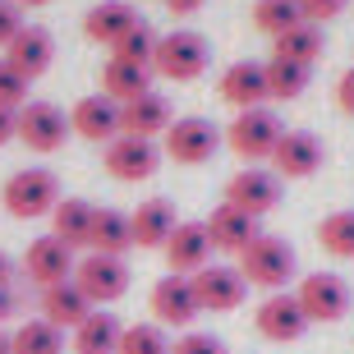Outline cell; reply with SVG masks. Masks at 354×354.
<instances>
[{
  "label": "cell",
  "mask_w": 354,
  "mask_h": 354,
  "mask_svg": "<svg viewBox=\"0 0 354 354\" xmlns=\"http://www.w3.org/2000/svg\"><path fill=\"white\" fill-rule=\"evenodd\" d=\"M19 10H37V5H51V0H14Z\"/></svg>",
  "instance_id": "obj_46"
},
{
  "label": "cell",
  "mask_w": 354,
  "mask_h": 354,
  "mask_svg": "<svg viewBox=\"0 0 354 354\" xmlns=\"http://www.w3.org/2000/svg\"><path fill=\"white\" fill-rule=\"evenodd\" d=\"M225 203L249 212V216H267L281 203V175L267 171V166H244V171H235L230 184H225Z\"/></svg>",
  "instance_id": "obj_13"
},
{
  "label": "cell",
  "mask_w": 354,
  "mask_h": 354,
  "mask_svg": "<svg viewBox=\"0 0 354 354\" xmlns=\"http://www.w3.org/2000/svg\"><path fill=\"white\" fill-rule=\"evenodd\" d=\"M0 203H5V212L19 216V221L51 216L55 203H60V180H55V171H46V166H24V171H14L10 180H5Z\"/></svg>",
  "instance_id": "obj_1"
},
{
  "label": "cell",
  "mask_w": 354,
  "mask_h": 354,
  "mask_svg": "<svg viewBox=\"0 0 354 354\" xmlns=\"http://www.w3.org/2000/svg\"><path fill=\"white\" fill-rule=\"evenodd\" d=\"M281 133H286V129H281V120H276L272 106H253V111H239V115L230 120L225 143H230L235 157H244L253 166V161H272Z\"/></svg>",
  "instance_id": "obj_4"
},
{
  "label": "cell",
  "mask_w": 354,
  "mask_h": 354,
  "mask_svg": "<svg viewBox=\"0 0 354 354\" xmlns=\"http://www.w3.org/2000/svg\"><path fill=\"white\" fill-rule=\"evenodd\" d=\"M194 281V295H198V308L203 313H235L244 295H249V281L239 276V267H225V263H207Z\"/></svg>",
  "instance_id": "obj_11"
},
{
  "label": "cell",
  "mask_w": 354,
  "mask_h": 354,
  "mask_svg": "<svg viewBox=\"0 0 354 354\" xmlns=\"http://www.w3.org/2000/svg\"><path fill=\"white\" fill-rule=\"evenodd\" d=\"M92 216H97V207H92L88 198H60L51 212V235L65 239L69 249H88Z\"/></svg>",
  "instance_id": "obj_27"
},
{
  "label": "cell",
  "mask_w": 354,
  "mask_h": 354,
  "mask_svg": "<svg viewBox=\"0 0 354 354\" xmlns=\"http://www.w3.org/2000/svg\"><path fill=\"white\" fill-rule=\"evenodd\" d=\"M295 299H299V308L308 313V322H341L345 313H350V286H345V276L336 272H313L304 276L299 290H295Z\"/></svg>",
  "instance_id": "obj_8"
},
{
  "label": "cell",
  "mask_w": 354,
  "mask_h": 354,
  "mask_svg": "<svg viewBox=\"0 0 354 354\" xmlns=\"http://www.w3.org/2000/svg\"><path fill=\"white\" fill-rule=\"evenodd\" d=\"M69 129L88 138V143H111L120 138V102H111L106 92H88L69 111Z\"/></svg>",
  "instance_id": "obj_16"
},
{
  "label": "cell",
  "mask_w": 354,
  "mask_h": 354,
  "mask_svg": "<svg viewBox=\"0 0 354 354\" xmlns=\"http://www.w3.org/2000/svg\"><path fill=\"white\" fill-rule=\"evenodd\" d=\"M175 207L166 198H147L129 212V230H133V249H166V239L175 235Z\"/></svg>",
  "instance_id": "obj_22"
},
{
  "label": "cell",
  "mask_w": 354,
  "mask_h": 354,
  "mask_svg": "<svg viewBox=\"0 0 354 354\" xmlns=\"http://www.w3.org/2000/svg\"><path fill=\"white\" fill-rule=\"evenodd\" d=\"M152 317H157V327H189L203 308H198V295H194V281L189 276H161L157 286H152Z\"/></svg>",
  "instance_id": "obj_15"
},
{
  "label": "cell",
  "mask_w": 354,
  "mask_h": 354,
  "mask_svg": "<svg viewBox=\"0 0 354 354\" xmlns=\"http://www.w3.org/2000/svg\"><path fill=\"white\" fill-rule=\"evenodd\" d=\"M115 354H171V336L157 322H133V327H124Z\"/></svg>",
  "instance_id": "obj_34"
},
{
  "label": "cell",
  "mask_w": 354,
  "mask_h": 354,
  "mask_svg": "<svg viewBox=\"0 0 354 354\" xmlns=\"http://www.w3.org/2000/svg\"><path fill=\"white\" fill-rule=\"evenodd\" d=\"M253 327H258V336H263V341L290 345V341H299V336L313 327V322H308V313L299 308V299H295L290 290H276V295H267V299L258 304Z\"/></svg>",
  "instance_id": "obj_10"
},
{
  "label": "cell",
  "mask_w": 354,
  "mask_h": 354,
  "mask_svg": "<svg viewBox=\"0 0 354 354\" xmlns=\"http://www.w3.org/2000/svg\"><path fill=\"white\" fill-rule=\"evenodd\" d=\"M10 138H19V111L0 106V147L10 143Z\"/></svg>",
  "instance_id": "obj_41"
},
{
  "label": "cell",
  "mask_w": 354,
  "mask_h": 354,
  "mask_svg": "<svg viewBox=\"0 0 354 354\" xmlns=\"http://www.w3.org/2000/svg\"><path fill=\"white\" fill-rule=\"evenodd\" d=\"M5 60H10V65L19 69L28 83L41 79V74L51 69V60H55V37H51V28L24 24V28H19V37L5 46Z\"/></svg>",
  "instance_id": "obj_17"
},
{
  "label": "cell",
  "mask_w": 354,
  "mask_h": 354,
  "mask_svg": "<svg viewBox=\"0 0 354 354\" xmlns=\"http://www.w3.org/2000/svg\"><path fill=\"white\" fill-rule=\"evenodd\" d=\"M88 249L92 253H111V258H124L133 249V230H129V216L115 207H97L92 216V235H88Z\"/></svg>",
  "instance_id": "obj_28"
},
{
  "label": "cell",
  "mask_w": 354,
  "mask_h": 354,
  "mask_svg": "<svg viewBox=\"0 0 354 354\" xmlns=\"http://www.w3.org/2000/svg\"><path fill=\"white\" fill-rule=\"evenodd\" d=\"M322 46H327V37H322L317 24H299V28H290L286 37H276V55L281 60H295V65H308V69L322 60Z\"/></svg>",
  "instance_id": "obj_29"
},
{
  "label": "cell",
  "mask_w": 354,
  "mask_h": 354,
  "mask_svg": "<svg viewBox=\"0 0 354 354\" xmlns=\"http://www.w3.org/2000/svg\"><path fill=\"white\" fill-rule=\"evenodd\" d=\"M207 239H212V249L216 253H244L253 244V239L263 235V230H258V216H249V212H239V207H230V203H221V207L212 212L207 221Z\"/></svg>",
  "instance_id": "obj_19"
},
{
  "label": "cell",
  "mask_w": 354,
  "mask_h": 354,
  "mask_svg": "<svg viewBox=\"0 0 354 354\" xmlns=\"http://www.w3.org/2000/svg\"><path fill=\"white\" fill-rule=\"evenodd\" d=\"M308 79H313L308 65H295V60H281V55L267 60V92H272V102H295V97H304V92H308Z\"/></svg>",
  "instance_id": "obj_30"
},
{
  "label": "cell",
  "mask_w": 354,
  "mask_h": 354,
  "mask_svg": "<svg viewBox=\"0 0 354 354\" xmlns=\"http://www.w3.org/2000/svg\"><path fill=\"white\" fill-rule=\"evenodd\" d=\"M133 24H138V10L124 5V0H102V5H92V10L83 14V32H88L97 46H111V51L120 46V37H124Z\"/></svg>",
  "instance_id": "obj_23"
},
{
  "label": "cell",
  "mask_w": 354,
  "mask_h": 354,
  "mask_svg": "<svg viewBox=\"0 0 354 354\" xmlns=\"http://www.w3.org/2000/svg\"><path fill=\"white\" fill-rule=\"evenodd\" d=\"M0 354H14V341H10V331L0 327Z\"/></svg>",
  "instance_id": "obj_45"
},
{
  "label": "cell",
  "mask_w": 354,
  "mask_h": 354,
  "mask_svg": "<svg viewBox=\"0 0 354 354\" xmlns=\"http://www.w3.org/2000/svg\"><path fill=\"white\" fill-rule=\"evenodd\" d=\"M171 354H225V341L212 331H184L180 341H171Z\"/></svg>",
  "instance_id": "obj_37"
},
{
  "label": "cell",
  "mask_w": 354,
  "mask_h": 354,
  "mask_svg": "<svg viewBox=\"0 0 354 354\" xmlns=\"http://www.w3.org/2000/svg\"><path fill=\"white\" fill-rule=\"evenodd\" d=\"M203 5H207V0H166V10H171V14H180V19H189V14H198Z\"/></svg>",
  "instance_id": "obj_43"
},
{
  "label": "cell",
  "mask_w": 354,
  "mask_h": 354,
  "mask_svg": "<svg viewBox=\"0 0 354 354\" xmlns=\"http://www.w3.org/2000/svg\"><path fill=\"white\" fill-rule=\"evenodd\" d=\"M317 244L331 258H354V207H341L317 221Z\"/></svg>",
  "instance_id": "obj_33"
},
{
  "label": "cell",
  "mask_w": 354,
  "mask_h": 354,
  "mask_svg": "<svg viewBox=\"0 0 354 354\" xmlns=\"http://www.w3.org/2000/svg\"><path fill=\"white\" fill-rule=\"evenodd\" d=\"M120 336H124V322L115 313H106V308H92L74 327V354H115Z\"/></svg>",
  "instance_id": "obj_25"
},
{
  "label": "cell",
  "mask_w": 354,
  "mask_h": 354,
  "mask_svg": "<svg viewBox=\"0 0 354 354\" xmlns=\"http://www.w3.org/2000/svg\"><path fill=\"white\" fill-rule=\"evenodd\" d=\"M10 276H14V263H10V253L0 249V286H10Z\"/></svg>",
  "instance_id": "obj_44"
},
{
  "label": "cell",
  "mask_w": 354,
  "mask_h": 354,
  "mask_svg": "<svg viewBox=\"0 0 354 354\" xmlns=\"http://www.w3.org/2000/svg\"><path fill=\"white\" fill-rule=\"evenodd\" d=\"M74 267H79L74 249H69L65 239H55V235L32 239L28 253H24V276L37 290H51V286H60V281H74Z\"/></svg>",
  "instance_id": "obj_12"
},
{
  "label": "cell",
  "mask_w": 354,
  "mask_h": 354,
  "mask_svg": "<svg viewBox=\"0 0 354 354\" xmlns=\"http://www.w3.org/2000/svg\"><path fill=\"white\" fill-rule=\"evenodd\" d=\"M102 92L120 106L143 97V92H152V65H133V60H115L111 55L102 69Z\"/></svg>",
  "instance_id": "obj_26"
},
{
  "label": "cell",
  "mask_w": 354,
  "mask_h": 354,
  "mask_svg": "<svg viewBox=\"0 0 354 354\" xmlns=\"http://www.w3.org/2000/svg\"><path fill=\"white\" fill-rule=\"evenodd\" d=\"M171 124H175V115H171V102L161 92H143V97L120 106V133H133V138H152L157 143Z\"/></svg>",
  "instance_id": "obj_20"
},
{
  "label": "cell",
  "mask_w": 354,
  "mask_h": 354,
  "mask_svg": "<svg viewBox=\"0 0 354 354\" xmlns=\"http://www.w3.org/2000/svg\"><path fill=\"white\" fill-rule=\"evenodd\" d=\"M304 14H299V0H258L253 5V28L267 32V37H286L290 28H299Z\"/></svg>",
  "instance_id": "obj_32"
},
{
  "label": "cell",
  "mask_w": 354,
  "mask_h": 354,
  "mask_svg": "<svg viewBox=\"0 0 354 354\" xmlns=\"http://www.w3.org/2000/svg\"><path fill=\"white\" fill-rule=\"evenodd\" d=\"M221 102H230L235 111L267 106L272 102V92H267V65H258V60H235V65L221 74Z\"/></svg>",
  "instance_id": "obj_21"
},
{
  "label": "cell",
  "mask_w": 354,
  "mask_h": 354,
  "mask_svg": "<svg viewBox=\"0 0 354 354\" xmlns=\"http://www.w3.org/2000/svg\"><path fill=\"white\" fill-rule=\"evenodd\" d=\"M336 106H341L345 115L354 120V69H345L341 83H336Z\"/></svg>",
  "instance_id": "obj_40"
},
{
  "label": "cell",
  "mask_w": 354,
  "mask_h": 354,
  "mask_svg": "<svg viewBox=\"0 0 354 354\" xmlns=\"http://www.w3.org/2000/svg\"><path fill=\"white\" fill-rule=\"evenodd\" d=\"M92 313V299L83 295L74 281H60V286H51V290H41V317L51 322V327H60V331H74L83 322V317Z\"/></svg>",
  "instance_id": "obj_24"
},
{
  "label": "cell",
  "mask_w": 354,
  "mask_h": 354,
  "mask_svg": "<svg viewBox=\"0 0 354 354\" xmlns=\"http://www.w3.org/2000/svg\"><path fill=\"white\" fill-rule=\"evenodd\" d=\"M74 286L92 299V308H102L129 290V267H124V258H111V253H88L74 267Z\"/></svg>",
  "instance_id": "obj_9"
},
{
  "label": "cell",
  "mask_w": 354,
  "mask_h": 354,
  "mask_svg": "<svg viewBox=\"0 0 354 354\" xmlns=\"http://www.w3.org/2000/svg\"><path fill=\"white\" fill-rule=\"evenodd\" d=\"M10 341H14V354H65V331L51 327L46 317H28Z\"/></svg>",
  "instance_id": "obj_31"
},
{
  "label": "cell",
  "mask_w": 354,
  "mask_h": 354,
  "mask_svg": "<svg viewBox=\"0 0 354 354\" xmlns=\"http://www.w3.org/2000/svg\"><path fill=\"white\" fill-rule=\"evenodd\" d=\"M166 267L175 276H198L203 267L212 263V239H207V225L203 221H180L175 235L166 239Z\"/></svg>",
  "instance_id": "obj_18"
},
{
  "label": "cell",
  "mask_w": 354,
  "mask_h": 354,
  "mask_svg": "<svg viewBox=\"0 0 354 354\" xmlns=\"http://www.w3.org/2000/svg\"><path fill=\"white\" fill-rule=\"evenodd\" d=\"M216 147H221V129L203 115H184L161 133V157H171L175 166H203L216 157Z\"/></svg>",
  "instance_id": "obj_5"
},
{
  "label": "cell",
  "mask_w": 354,
  "mask_h": 354,
  "mask_svg": "<svg viewBox=\"0 0 354 354\" xmlns=\"http://www.w3.org/2000/svg\"><path fill=\"white\" fill-rule=\"evenodd\" d=\"M14 313H19V295H14V286H0V322H10Z\"/></svg>",
  "instance_id": "obj_42"
},
{
  "label": "cell",
  "mask_w": 354,
  "mask_h": 354,
  "mask_svg": "<svg viewBox=\"0 0 354 354\" xmlns=\"http://www.w3.org/2000/svg\"><path fill=\"white\" fill-rule=\"evenodd\" d=\"M19 28H24V10L14 0H0V46H10L19 37Z\"/></svg>",
  "instance_id": "obj_39"
},
{
  "label": "cell",
  "mask_w": 354,
  "mask_h": 354,
  "mask_svg": "<svg viewBox=\"0 0 354 354\" xmlns=\"http://www.w3.org/2000/svg\"><path fill=\"white\" fill-rule=\"evenodd\" d=\"M207 65H212V46H207L203 32H194V28L166 32V37L157 41V55H152V74H161V79H171V83L203 79Z\"/></svg>",
  "instance_id": "obj_2"
},
{
  "label": "cell",
  "mask_w": 354,
  "mask_h": 354,
  "mask_svg": "<svg viewBox=\"0 0 354 354\" xmlns=\"http://www.w3.org/2000/svg\"><path fill=\"white\" fill-rule=\"evenodd\" d=\"M69 115L60 111L55 102H28L19 106V143L28 147V152H60L69 138Z\"/></svg>",
  "instance_id": "obj_7"
},
{
  "label": "cell",
  "mask_w": 354,
  "mask_h": 354,
  "mask_svg": "<svg viewBox=\"0 0 354 354\" xmlns=\"http://www.w3.org/2000/svg\"><path fill=\"white\" fill-rule=\"evenodd\" d=\"M322 143H317V133L308 129H286L281 133V143H276L272 152V171L281 175V180H308V175L322 171Z\"/></svg>",
  "instance_id": "obj_14"
},
{
  "label": "cell",
  "mask_w": 354,
  "mask_h": 354,
  "mask_svg": "<svg viewBox=\"0 0 354 354\" xmlns=\"http://www.w3.org/2000/svg\"><path fill=\"white\" fill-rule=\"evenodd\" d=\"M295 249H290L281 235H258L249 244V249L239 253V276L249 281V286L267 290V295H276V290H286L290 281H295Z\"/></svg>",
  "instance_id": "obj_3"
},
{
  "label": "cell",
  "mask_w": 354,
  "mask_h": 354,
  "mask_svg": "<svg viewBox=\"0 0 354 354\" xmlns=\"http://www.w3.org/2000/svg\"><path fill=\"white\" fill-rule=\"evenodd\" d=\"M102 166L111 180L120 184H138V180H152L161 166V147L152 143V138H133V133H120V138H111L102 152Z\"/></svg>",
  "instance_id": "obj_6"
},
{
  "label": "cell",
  "mask_w": 354,
  "mask_h": 354,
  "mask_svg": "<svg viewBox=\"0 0 354 354\" xmlns=\"http://www.w3.org/2000/svg\"><path fill=\"white\" fill-rule=\"evenodd\" d=\"M157 32H152V24H143V19H138V24L129 28V32H124V37H120V46L111 55H115V60H133V65H152V55H157Z\"/></svg>",
  "instance_id": "obj_35"
},
{
  "label": "cell",
  "mask_w": 354,
  "mask_h": 354,
  "mask_svg": "<svg viewBox=\"0 0 354 354\" xmlns=\"http://www.w3.org/2000/svg\"><path fill=\"white\" fill-rule=\"evenodd\" d=\"M0 106H10V111L28 106V79L10 65V60H0Z\"/></svg>",
  "instance_id": "obj_36"
},
{
  "label": "cell",
  "mask_w": 354,
  "mask_h": 354,
  "mask_svg": "<svg viewBox=\"0 0 354 354\" xmlns=\"http://www.w3.org/2000/svg\"><path fill=\"white\" fill-rule=\"evenodd\" d=\"M350 10V0H299V14H304V24H327V19H336V14Z\"/></svg>",
  "instance_id": "obj_38"
}]
</instances>
